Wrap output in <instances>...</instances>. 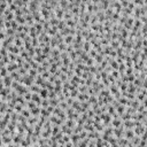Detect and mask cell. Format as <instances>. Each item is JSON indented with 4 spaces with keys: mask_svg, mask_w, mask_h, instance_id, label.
I'll use <instances>...</instances> for the list:
<instances>
[{
    "mask_svg": "<svg viewBox=\"0 0 147 147\" xmlns=\"http://www.w3.org/2000/svg\"><path fill=\"white\" fill-rule=\"evenodd\" d=\"M8 52H9V53H13V54L20 55L21 51H20V47H17L15 44H12L11 46H8Z\"/></svg>",
    "mask_w": 147,
    "mask_h": 147,
    "instance_id": "2",
    "label": "cell"
},
{
    "mask_svg": "<svg viewBox=\"0 0 147 147\" xmlns=\"http://www.w3.org/2000/svg\"><path fill=\"white\" fill-rule=\"evenodd\" d=\"M110 75H112L115 79H120V77H121V74H120V71L118 70H113Z\"/></svg>",
    "mask_w": 147,
    "mask_h": 147,
    "instance_id": "21",
    "label": "cell"
},
{
    "mask_svg": "<svg viewBox=\"0 0 147 147\" xmlns=\"http://www.w3.org/2000/svg\"><path fill=\"white\" fill-rule=\"evenodd\" d=\"M38 121H39V117L38 116H31L28 118V124L31 126H35L36 124H38Z\"/></svg>",
    "mask_w": 147,
    "mask_h": 147,
    "instance_id": "4",
    "label": "cell"
},
{
    "mask_svg": "<svg viewBox=\"0 0 147 147\" xmlns=\"http://www.w3.org/2000/svg\"><path fill=\"white\" fill-rule=\"evenodd\" d=\"M97 55H98V52H97L94 48H92L90 52H89V56H90L91 59H95V57H97Z\"/></svg>",
    "mask_w": 147,
    "mask_h": 147,
    "instance_id": "19",
    "label": "cell"
},
{
    "mask_svg": "<svg viewBox=\"0 0 147 147\" xmlns=\"http://www.w3.org/2000/svg\"><path fill=\"white\" fill-rule=\"evenodd\" d=\"M116 113L120 116H122L124 113H125V106H122V105H120L118 107H116Z\"/></svg>",
    "mask_w": 147,
    "mask_h": 147,
    "instance_id": "10",
    "label": "cell"
},
{
    "mask_svg": "<svg viewBox=\"0 0 147 147\" xmlns=\"http://www.w3.org/2000/svg\"><path fill=\"white\" fill-rule=\"evenodd\" d=\"M21 115H23L24 117H27V118H29V117H31V113H30V109H28L27 107H25L23 110H22Z\"/></svg>",
    "mask_w": 147,
    "mask_h": 147,
    "instance_id": "12",
    "label": "cell"
},
{
    "mask_svg": "<svg viewBox=\"0 0 147 147\" xmlns=\"http://www.w3.org/2000/svg\"><path fill=\"white\" fill-rule=\"evenodd\" d=\"M142 89H146L147 90V78L142 81Z\"/></svg>",
    "mask_w": 147,
    "mask_h": 147,
    "instance_id": "23",
    "label": "cell"
},
{
    "mask_svg": "<svg viewBox=\"0 0 147 147\" xmlns=\"http://www.w3.org/2000/svg\"><path fill=\"white\" fill-rule=\"evenodd\" d=\"M122 124H123V121L121 120V117H118V118H113L110 125H112L113 128H120Z\"/></svg>",
    "mask_w": 147,
    "mask_h": 147,
    "instance_id": "3",
    "label": "cell"
},
{
    "mask_svg": "<svg viewBox=\"0 0 147 147\" xmlns=\"http://www.w3.org/2000/svg\"><path fill=\"white\" fill-rule=\"evenodd\" d=\"M11 27H12V29L17 31V29H19V27H20V23L16 21V20H13V21L11 22Z\"/></svg>",
    "mask_w": 147,
    "mask_h": 147,
    "instance_id": "16",
    "label": "cell"
},
{
    "mask_svg": "<svg viewBox=\"0 0 147 147\" xmlns=\"http://www.w3.org/2000/svg\"><path fill=\"white\" fill-rule=\"evenodd\" d=\"M91 49H92V45H91V43L90 41H85L84 40V43H83V51L86 52V53H89Z\"/></svg>",
    "mask_w": 147,
    "mask_h": 147,
    "instance_id": "5",
    "label": "cell"
},
{
    "mask_svg": "<svg viewBox=\"0 0 147 147\" xmlns=\"http://www.w3.org/2000/svg\"><path fill=\"white\" fill-rule=\"evenodd\" d=\"M48 92H49V91L47 90V89H41L40 92H39L41 99H48Z\"/></svg>",
    "mask_w": 147,
    "mask_h": 147,
    "instance_id": "9",
    "label": "cell"
},
{
    "mask_svg": "<svg viewBox=\"0 0 147 147\" xmlns=\"http://www.w3.org/2000/svg\"><path fill=\"white\" fill-rule=\"evenodd\" d=\"M29 90H30V92H32V93H39L40 92V90H41V87L39 86V85H37V84H33V85H31V86L29 87Z\"/></svg>",
    "mask_w": 147,
    "mask_h": 147,
    "instance_id": "6",
    "label": "cell"
},
{
    "mask_svg": "<svg viewBox=\"0 0 147 147\" xmlns=\"http://www.w3.org/2000/svg\"><path fill=\"white\" fill-rule=\"evenodd\" d=\"M140 140H141V138H140L139 136H134V137H133V139H132V140H130V141L132 142V144H133L134 146L138 147V145H139V142H140Z\"/></svg>",
    "mask_w": 147,
    "mask_h": 147,
    "instance_id": "14",
    "label": "cell"
},
{
    "mask_svg": "<svg viewBox=\"0 0 147 147\" xmlns=\"http://www.w3.org/2000/svg\"><path fill=\"white\" fill-rule=\"evenodd\" d=\"M40 107L41 108H48L49 107V99H43Z\"/></svg>",
    "mask_w": 147,
    "mask_h": 147,
    "instance_id": "17",
    "label": "cell"
},
{
    "mask_svg": "<svg viewBox=\"0 0 147 147\" xmlns=\"http://www.w3.org/2000/svg\"><path fill=\"white\" fill-rule=\"evenodd\" d=\"M9 75V71L7 69V67H1V72H0V76L1 78H5L6 76H8Z\"/></svg>",
    "mask_w": 147,
    "mask_h": 147,
    "instance_id": "11",
    "label": "cell"
},
{
    "mask_svg": "<svg viewBox=\"0 0 147 147\" xmlns=\"http://www.w3.org/2000/svg\"><path fill=\"white\" fill-rule=\"evenodd\" d=\"M61 132V126L60 125H56V124H53L52 126V136H56L57 133Z\"/></svg>",
    "mask_w": 147,
    "mask_h": 147,
    "instance_id": "7",
    "label": "cell"
},
{
    "mask_svg": "<svg viewBox=\"0 0 147 147\" xmlns=\"http://www.w3.org/2000/svg\"><path fill=\"white\" fill-rule=\"evenodd\" d=\"M65 102H67V104L71 107V106H72V104L75 102V100H74V98H71V97H70V98H68L67 100H65Z\"/></svg>",
    "mask_w": 147,
    "mask_h": 147,
    "instance_id": "22",
    "label": "cell"
},
{
    "mask_svg": "<svg viewBox=\"0 0 147 147\" xmlns=\"http://www.w3.org/2000/svg\"><path fill=\"white\" fill-rule=\"evenodd\" d=\"M134 136L136 134H134V131L132 129H125V131H124V138H126L128 140H132Z\"/></svg>",
    "mask_w": 147,
    "mask_h": 147,
    "instance_id": "1",
    "label": "cell"
},
{
    "mask_svg": "<svg viewBox=\"0 0 147 147\" xmlns=\"http://www.w3.org/2000/svg\"><path fill=\"white\" fill-rule=\"evenodd\" d=\"M37 106H38V105H37V104H36V102H33V101L31 100V101H28L27 108H28V109H33V108H35V107H37Z\"/></svg>",
    "mask_w": 147,
    "mask_h": 147,
    "instance_id": "20",
    "label": "cell"
},
{
    "mask_svg": "<svg viewBox=\"0 0 147 147\" xmlns=\"http://www.w3.org/2000/svg\"><path fill=\"white\" fill-rule=\"evenodd\" d=\"M141 104H142V105H144V107H145V108H146V109H147V98H146V99H145V100H144V101H142Z\"/></svg>",
    "mask_w": 147,
    "mask_h": 147,
    "instance_id": "24",
    "label": "cell"
},
{
    "mask_svg": "<svg viewBox=\"0 0 147 147\" xmlns=\"http://www.w3.org/2000/svg\"><path fill=\"white\" fill-rule=\"evenodd\" d=\"M109 65L112 67L113 70H118V68H120V64L117 63V61H116V60H113L112 62L109 63Z\"/></svg>",
    "mask_w": 147,
    "mask_h": 147,
    "instance_id": "13",
    "label": "cell"
},
{
    "mask_svg": "<svg viewBox=\"0 0 147 147\" xmlns=\"http://www.w3.org/2000/svg\"><path fill=\"white\" fill-rule=\"evenodd\" d=\"M140 104H141V102H140V101L138 100V99H134V100H131V105H130V107H132V108H134L137 110V109H138V107L140 106Z\"/></svg>",
    "mask_w": 147,
    "mask_h": 147,
    "instance_id": "8",
    "label": "cell"
},
{
    "mask_svg": "<svg viewBox=\"0 0 147 147\" xmlns=\"http://www.w3.org/2000/svg\"><path fill=\"white\" fill-rule=\"evenodd\" d=\"M59 107H60L61 109H63V110H64V109H65V110H67V109H68L70 106H69V105L67 104L65 101H61L60 104H59Z\"/></svg>",
    "mask_w": 147,
    "mask_h": 147,
    "instance_id": "18",
    "label": "cell"
},
{
    "mask_svg": "<svg viewBox=\"0 0 147 147\" xmlns=\"http://www.w3.org/2000/svg\"><path fill=\"white\" fill-rule=\"evenodd\" d=\"M24 108L25 107H23L21 104H17L16 106H15V108H14V110H15V113H17V114H21L22 110H23Z\"/></svg>",
    "mask_w": 147,
    "mask_h": 147,
    "instance_id": "15",
    "label": "cell"
}]
</instances>
